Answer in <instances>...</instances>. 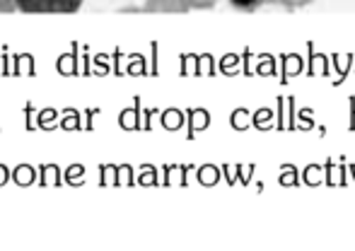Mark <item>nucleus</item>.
Returning <instances> with one entry per match:
<instances>
[{
    "instance_id": "f257e3e1",
    "label": "nucleus",
    "mask_w": 355,
    "mask_h": 251,
    "mask_svg": "<svg viewBox=\"0 0 355 251\" xmlns=\"http://www.w3.org/2000/svg\"><path fill=\"white\" fill-rule=\"evenodd\" d=\"M85 0H15V10L24 15H73Z\"/></svg>"
},
{
    "instance_id": "f03ea898",
    "label": "nucleus",
    "mask_w": 355,
    "mask_h": 251,
    "mask_svg": "<svg viewBox=\"0 0 355 251\" xmlns=\"http://www.w3.org/2000/svg\"><path fill=\"white\" fill-rule=\"evenodd\" d=\"M145 12L150 15H184L189 12L184 0H145Z\"/></svg>"
},
{
    "instance_id": "7ed1b4c3",
    "label": "nucleus",
    "mask_w": 355,
    "mask_h": 251,
    "mask_svg": "<svg viewBox=\"0 0 355 251\" xmlns=\"http://www.w3.org/2000/svg\"><path fill=\"white\" fill-rule=\"evenodd\" d=\"M230 8L239 10V12H257L266 0H227Z\"/></svg>"
},
{
    "instance_id": "20e7f679",
    "label": "nucleus",
    "mask_w": 355,
    "mask_h": 251,
    "mask_svg": "<svg viewBox=\"0 0 355 251\" xmlns=\"http://www.w3.org/2000/svg\"><path fill=\"white\" fill-rule=\"evenodd\" d=\"M189 10H213L218 0H184Z\"/></svg>"
},
{
    "instance_id": "39448f33",
    "label": "nucleus",
    "mask_w": 355,
    "mask_h": 251,
    "mask_svg": "<svg viewBox=\"0 0 355 251\" xmlns=\"http://www.w3.org/2000/svg\"><path fill=\"white\" fill-rule=\"evenodd\" d=\"M10 12H17L15 10V0H0V15H10Z\"/></svg>"
},
{
    "instance_id": "423d86ee",
    "label": "nucleus",
    "mask_w": 355,
    "mask_h": 251,
    "mask_svg": "<svg viewBox=\"0 0 355 251\" xmlns=\"http://www.w3.org/2000/svg\"><path fill=\"white\" fill-rule=\"evenodd\" d=\"M281 3L285 5V8H304V5H309V3H314V0H281Z\"/></svg>"
}]
</instances>
